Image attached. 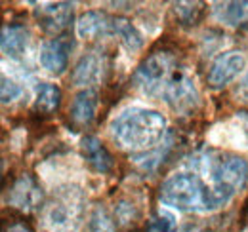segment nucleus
<instances>
[{"label":"nucleus","mask_w":248,"mask_h":232,"mask_svg":"<svg viewBox=\"0 0 248 232\" xmlns=\"http://www.w3.org/2000/svg\"><path fill=\"white\" fill-rule=\"evenodd\" d=\"M4 232H31V231H29V227H25L23 223H14V225H10Z\"/></svg>","instance_id":"nucleus-23"},{"label":"nucleus","mask_w":248,"mask_h":232,"mask_svg":"<svg viewBox=\"0 0 248 232\" xmlns=\"http://www.w3.org/2000/svg\"><path fill=\"white\" fill-rule=\"evenodd\" d=\"M84 215V194L77 187L56 190L42 213L44 232H77Z\"/></svg>","instance_id":"nucleus-5"},{"label":"nucleus","mask_w":248,"mask_h":232,"mask_svg":"<svg viewBox=\"0 0 248 232\" xmlns=\"http://www.w3.org/2000/svg\"><path fill=\"white\" fill-rule=\"evenodd\" d=\"M245 67V56L237 50L225 52L219 58L214 59V63L208 69V84L212 87H223L235 80V76L243 71Z\"/></svg>","instance_id":"nucleus-9"},{"label":"nucleus","mask_w":248,"mask_h":232,"mask_svg":"<svg viewBox=\"0 0 248 232\" xmlns=\"http://www.w3.org/2000/svg\"><path fill=\"white\" fill-rule=\"evenodd\" d=\"M160 202L182 211H212L219 205L210 185L197 172H178L164 179L158 190Z\"/></svg>","instance_id":"nucleus-4"},{"label":"nucleus","mask_w":248,"mask_h":232,"mask_svg":"<svg viewBox=\"0 0 248 232\" xmlns=\"http://www.w3.org/2000/svg\"><path fill=\"white\" fill-rule=\"evenodd\" d=\"M0 89H2V103H12V101L17 99V97L21 95V91H23L19 84H16L14 80H10L8 76L2 78V86H0Z\"/></svg>","instance_id":"nucleus-21"},{"label":"nucleus","mask_w":248,"mask_h":232,"mask_svg":"<svg viewBox=\"0 0 248 232\" xmlns=\"http://www.w3.org/2000/svg\"><path fill=\"white\" fill-rule=\"evenodd\" d=\"M80 152L84 156V160L92 166L97 174H107L113 170V156L109 154V150L103 146V143L93 137V135H86L80 141Z\"/></svg>","instance_id":"nucleus-13"},{"label":"nucleus","mask_w":248,"mask_h":232,"mask_svg":"<svg viewBox=\"0 0 248 232\" xmlns=\"http://www.w3.org/2000/svg\"><path fill=\"white\" fill-rule=\"evenodd\" d=\"M29 46V30L25 25L10 23L2 29V52L12 59H19L25 56Z\"/></svg>","instance_id":"nucleus-14"},{"label":"nucleus","mask_w":248,"mask_h":232,"mask_svg":"<svg viewBox=\"0 0 248 232\" xmlns=\"http://www.w3.org/2000/svg\"><path fill=\"white\" fill-rule=\"evenodd\" d=\"M103 71H105L103 56H97L95 52H90V54L78 59V63L73 69L71 80L77 86H92L103 78Z\"/></svg>","instance_id":"nucleus-11"},{"label":"nucleus","mask_w":248,"mask_h":232,"mask_svg":"<svg viewBox=\"0 0 248 232\" xmlns=\"http://www.w3.org/2000/svg\"><path fill=\"white\" fill-rule=\"evenodd\" d=\"M202 4H199V2H180V4H176V14H178V17H180V21L184 23V25H197L199 23V19L202 17Z\"/></svg>","instance_id":"nucleus-19"},{"label":"nucleus","mask_w":248,"mask_h":232,"mask_svg":"<svg viewBox=\"0 0 248 232\" xmlns=\"http://www.w3.org/2000/svg\"><path fill=\"white\" fill-rule=\"evenodd\" d=\"M77 34L82 40H99L117 34V17L107 12H86L77 21Z\"/></svg>","instance_id":"nucleus-8"},{"label":"nucleus","mask_w":248,"mask_h":232,"mask_svg":"<svg viewBox=\"0 0 248 232\" xmlns=\"http://www.w3.org/2000/svg\"><path fill=\"white\" fill-rule=\"evenodd\" d=\"M95 111H97V93H95V89L86 87L75 95V99L69 107V116L75 126L84 128L95 118Z\"/></svg>","instance_id":"nucleus-12"},{"label":"nucleus","mask_w":248,"mask_h":232,"mask_svg":"<svg viewBox=\"0 0 248 232\" xmlns=\"http://www.w3.org/2000/svg\"><path fill=\"white\" fill-rule=\"evenodd\" d=\"M119 40L130 52H138L143 46V38L140 34V30L132 25V21H128L126 17H117V34Z\"/></svg>","instance_id":"nucleus-17"},{"label":"nucleus","mask_w":248,"mask_h":232,"mask_svg":"<svg viewBox=\"0 0 248 232\" xmlns=\"http://www.w3.org/2000/svg\"><path fill=\"white\" fill-rule=\"evenodd\" d=\"M216 15L229 27L248 29V2H225L217 4Z\"/></svg>","instance_id":"nucleus-15"},{"label":"nucleus","mask_w":248,"mask_h":232,"mask_svg":"<svg viewBox=\"0 0 248 232\" xmlns=\"http://www.w3.org/2000/svg\"><path fill=\"white\" fill-rule=\"evenodd\" d=\"M62 103V89L56 84L40 82L34 93V111L40 115H52Z\"/></svg>","instance_id":"nucleus-16"},{"label":"nucleus","mask_w":248,"mask_h":232,"mask_svg":"<svg viewBox=\"0 0 248 232\" xmlns=\"http://www.w3.org/2000/svg\"><path fill=\"white\" fill-rule=\"evenodd\" d=\"M239 93H241V97L248 101V72L245 74V78H243V82H241V86H239Z\"/></svg>","instance_id":"nucleus-22"},{"label":"nucleus","mask_w":248,"mask_h":232,"mask_svg":"<svg viewBox=\"0 0 248 232\" xmlns=\"http://www.w3.org/2000/svg\"><path fill=\"white\" fill-rule=\"evenodd\" d=\"M71 52H73V38L67 36V34H62V36L52 38V40L42 44L38 59H40V65L48 72L62 74L63 71L67 69V65H69Z\"/></svg>","instance_id":"nucleus-7"},{"label":"nucleus","mask_w":248,"mask_h":232,"mask_svg":"<svg viewBox=\"0 0 248 232\" xmlns=\"http://www.w3.org/2000/svg\"><path fill=\"white\" fill-rule=\"evenodd\" d=\"M73 12H75V4L71 2H48V4H38L34 8V17L44 32L60 34L69 29L73 21Z\"/></svg>","instance_id":"nucleus-6"},{"label":"nucleus","mask_w":248,"mask_h":232,"mask_svg":"<svg viewBox=\"0 0 248 232\" xmlns=\"http://www.w3.org/2000/svg\"><path fill=\"white\" fill-rule=\"evenodd\" d=\"M199 172L210 185L217 205H225L248 181V164L233 154H204L197 160Z\"/></svg>","instance_id":"nucleus-3"},{"label":"nucleus","mask_w":248,"mask_h":232,"mask_svg":"<svg viewBox=\"0 0 248 232\" xmlns=\"http://www.w3.org/2000/svg\"><path fill=\"white\" fill-rule=\"evenodd\" d=\"M84 232H115V223L105 207H101V205L93 207L92 213L88 215Z\"/></svg>","instance_id":"nucleus-18"},{"label":"nucleus","mask_w":248,"mask_h":232,"mask_svg":"<svg viewBox=\"0 0 248 232\" xmlns=\"http://www.w3.org/2000/svg\"><path fill=\"white\" fill-rule=\"evenodd\" d=\"M166 133V118L158 111L132 107L117 116L111 124L115 143L136 154L153 150Z\"/></svg>","instance_id":"nucleus-2"},{"label":"nucleus","mask_w":248,"mask_h":232,"mask_svg":"<svg viewBox=\"0 0 248 232\" xmlns=\"http://www.w3.org/2000/svg\"><path fill=\"white\" fill-rule=\"evenodd\" d=\"M8 202L21 211H34L42 203V188L36 185L31 175H23L14 183Z\"/></svg>","instance_id":"nucleus-10"},{"label":"nucleus","mask_w":248,"mask_h":232,"mask_svg":"<svg viewBox=\"0 0 248 232\" xmlns=\"http://www.w3.org/2000/svg\"><path fill=\"white\" fill-rule=\"evenodd\" d=\"M134 82L145 95L164 101L180 115H189L199 105V89L191 72L168 50L143 59L134 72Z\"/></svg>","instance_id":"nucleus-1"},{"label":"nucleus","mask_w":248,"mask_h":232,"mask_svg":"<svg viewBox=\"0 0 248 232\" xmlns=\"http://www.w3.org/2000/svg\"><path fill=\"white\" fill-rule=\"evenodd\" d=\"M145 232H176V217L168 211H156L149 219Z\"/></svg>","instance_id":"nucleus-20"}]
</instances>
